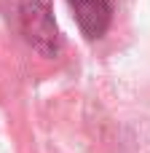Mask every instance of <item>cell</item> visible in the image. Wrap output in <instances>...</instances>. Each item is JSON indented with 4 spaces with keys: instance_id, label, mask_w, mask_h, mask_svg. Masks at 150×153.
<instances>
[{
    "instance_id": "6da1fadb",
    "label": "cell",
    "mask_w": 150,
    "mask_h": 153,
    "mask_svg": "<svg viewBox=\"0 0 150 153\" xmlns=\"http://www.w3.org/2000/svg\"><path fill=\"white\" fill-rule=\"evenodd\" d=\"M19 22H21V32L32 48H38L46 56H56L62 38H59V30L54 22L51 0H21Z\"/></svg>"
},
{
    "instance_id": "7a4b0ae2",
    "label": "cell",
    "mask_w": 150,
    "mask_h": 153,
    "mask_svg": "<svg viewBox=\"0 0 150 153\" xmlns=\"http://www.w3.org/2000/svg\"><path fill=\"white\" fill-rule=\"evenodd\" d=\"M67 3L78 19L81 32L89 40H99L107 32L110 19H113V3L110 0H67Z\"/></svg>"
}]
</instances>
